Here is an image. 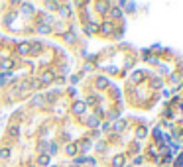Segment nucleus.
<instances>
[{
    "mask_svg": "<svg viewBox=\"0 0 183 167\" xmlns=\"http://www.w3.org/2000/svg\"><path fill=\"white\" fill-rule=\"evenodd\" d=\"M144 79V71H134V75L130 77V83H140Z\"/></svg>",
    "mask_w": 183,
    "mask_h": 167,
    "instance_id": "8",
    "label": "nucleus"
},
{
    "mask_svg": "<svg viewBox=\"0 0 183 167\" xmlns=\"http://www.w3.org/2000/svg\"><path fill=\"white\" fill-rule=\"evenodd\" d=\"M77 148H81V149H83V152H87V149L91 148V142H89V140H83V142H81V144L77 145Z\"/></svg>",
    "mask_w": 183,
    "mask_h": 167,
    "instance_id": "19",
    "label": "nucleus"
},
{
    "mask_svg": "<svg viewBox=\"0 0 183 167\" xmlns=\"http://www.w3.org/2000/svg\"><path fill=\"white\" fill-rule=\"evenodd\" d=\"M177 165H183V155L179 157V161H177Z\"/></svg>",
    "mask_w": 183,
    "mask_h": 167,
    "instance_id": "33",
    "label": "nucleus"
},
{
    "mask_svg": "<svg viewBox=\"0 0 183 167\" xmlns=\"http://www.w3.org/2000/svg\"><path fill=\"white\" fill-rule=\"evenodd\" d=\"M0 157H2V159H8V157H10V149H8V148H2V149H0Z\"/></svg>",
    "mask_w": 183,
    "mask_h": 167,
    "instance_id": "22",
    "label": "nucleus"
},
{
    "mask_svg": "<svg viewBox=\"0 0 183 167\" xmlns=\"http://www.w3.org/2000/svg\"><path fill=\"white\" fill-rule=\"evenodd\" d=\"M59 12H61V16H69V12H71V10H69V6H61V10H59Z\"/></svg>",
    "mask_w": 183,
    "mask_h": 167,
    "instance_id": "27",
    "label": "nucleus"
},
{
    "mask_svg": "<svg viewBox=\"0 0 183 167\" xmlns=\"http://www.w3.org/2000/svg\"><path fill=\"white\" fill-rule=\"evenodd\" d=\"M37 31H40L41 35H47V34H51V28H49V24H40Z\"/></svg>",
    "mask_w": 183,
    "mask_h": 167,
    "instance_id": "9",
    "label": "nucleus"
},
{
    "mask_svg": "<svg viewBox=\"0 0 183 167\" xmlns=\"http://www.w3.org/2000/svg\"><path fill=\"white\" fill-rule=\"evenodd\" d=\"M106 8H109V4H106V2H96V10H99L100 14H104Z\"/></svg>",
    "mask_w": 183,
    "mask_h": 167,
    "instance_id": "16",
    "label": "nucleus"
},
{
    "mask_svg": "<svg viewBox=\"0 0 183 167\" xmlns=\"http://www.w3.org/2000/svg\"><path fill=\"white\" fill-rule=\"evenodd\" d=\"M57 6H59L57 2H47V8H49V10H55Z\"/></svg>",
    "mask_w": 183,
    "mask_h": 167,
    "instance_id": "32",
    "label": "nucleus"
},
{
    "mask_svg": "<svg viewBox=\"0 0 183 167\" xmlns=\"http://www.w3.org/2000/svg\"><path fill=\"white\" fill-rule=\"evenodd\" d=\"M95 102H96V96H89V98H87V102H85V104H95Z\"/></svg>",
    "mask_w": 183,
    "mask_h": 167,
    "instance_id": "31",
    "label": "nucleus"
},
{
    "mask_svg": "<svg viewBox=\"0 0 183 167\" xmlns=\"http://www.w3.org/2000/svg\"><path fill=\"white\" fill-rule=\"evenodd\" d=\"M124 161H126V157L122 153H118V155H114V159H112V165L114 167H124Z\"/></svg>",
    "mask_w": 183,
    "mask_h": 167,
    "instance_id": "4",
    "label": "nucleus"
},
{
    "mask_svg": "<svg viewBox=\"0 0 183 167\" xmlns=\"http://www.w3.org/2000/svg\"><path fill=\"white\" fill-rule=\"evenodd\" d=\"M22 12H24V14H32V12H34L32 4H26V2H24V4H22Z\"/></svg>",
    "mask_w": 183,
    "mask_h": 167,
    "instance_id": "21",
    "label": "nucleus"
},
{
    "mask_svg": "<svg viewBox=\"0 0 183 167\" xmlns=\"http://www.w3.org/2000/svg\"><path fill=\"white\" fill-rule=\"evenodd\" d=\"M150 155H152L154 159H158V148H155V145H152V148H150Z\"/></svg>",
    "mask_w": 183,
    "mask_h": 167,
    "instance_id": "25",
    "label": "nucleus"
},
{
    "mask_svg": "<svg viewBox=\"0 0 183 167\" xmlns=\"http://www.w3.org/2000/svg\"><path fill=\"white\" fill-rule=\"evenodd\" d=\"M77 144H67V149H65V152H67V155H71V157H73V155H77Z\"/></svg>",
    "mask_w": 183,
    "mask_h": 167,
    "instance_id": "10",
    "label": "nucleus"
},
{
    "mask_svg": "<svg viewBox=\"0 0 183 167\" xmlns=\"http://www.w3.org/2000/svg\"><path fill=\"white\" fill-rule=\"evenodd\" d=\"M124 128H126V120H116V122H114V134L122 132Z\"/></svg>",
    "mask_w": 183,
    "mask_h": 167,
    "instance_id": "7",
    "label": "nucleus"
},
{
    "mask_svg": "<svg viewBox=\"0 0 183 167\" xmlns=\"http://www.w3.org/2000/svg\"><path fill=\"white\" fill-rule=\"evenodd\" d=\"M154 138L158 140V142L161 140V130H160V128H155V130H154Z\"/></svg>",
    "mask_w": 183,
    "mask_h": 167,
    "instance_id": "28",
    "label": "nucleus"
},
{
    "mask_svg": "<svg viewBox=\"0 0 183 167\" xmlns=\"http://www.w3.org/2000/svg\"><path fill=\"white\" fill-rule=\"evenodd\" d=\"M41 49V44H32V49H30V53H37Z\"/></svg>",
    "mask_w": 183,
    "mask_h": 167,
    "instance_id": "24",
    "label": "nucleus"
},
{
    "mask_svg": "<svg viewBox=\"0 0 183 167\" xmlns=\"http://www.w3.org/2000/svg\"><path fill=\"white\" fill-rule=\"evenodd\" d=\"M53 153H57V144H49V145H47V155H53Z\"/></svg>",
    "mask_w": 183,
    "mask_h": 167,
    "instance_id": "20",
    "label": "nucleus"
},
{
    "mask_svg": "<svg viewBox=\"0 0 183 167\" xmlns=\"http://www.w3.org/2000/svg\"><path fill=\"white\" fill-rule=\"evenodd\" d=\"M112 31H114V24L112 22H103L100 24V34L103 35H110Z\"/></svg>",
    "mask_w": 183,
    "mask_h": 167,
    "instance_id": "1",
    "label": "nucleus"
},
{
    "mask_svg": "<svg viewBox=\"0 0 183 167\" xmlns=\"http://www.w3.org/2000/svg\"><path fill=\"white\" fill-rule=\"evenodd\" d=\"M30 49H32L30 41H20V44H18V53H20V55H28Z\"/></svg>",
    "mask_w": 183,
    "mask_h": 167,
    "instance_id": "2",
    "label": "nucleus"
},
{
    "mask_svg": "<svg viewBox=\"0 0 183 167\" xmlns=\"http://www.w3.org/2000/svg\"><path fill=\"white\" fill-rule=\"evenodd\" d=\"M0 65H2V69L10 71V69L14 67V61H12V59H2V63H0Z\"/></svg>",
    "mask_w": 183,
    "mask_h": 167,
    "instance_id": "13",
    "label": "nucleus"
},
{
    "mask_svg": "<svg viewBox=\"0 0 183 167\" xmlns=\"http://www.w3.org/2000/svg\"><path fill=\"white\" fill-rule=\"evenodd\" d=\"M65 40H67V41H75V34H73V31H69V34H65Z\"/></svg>",
    "mask_w": 183,
    "mask_h": 167,
    "instance_id": "29",
    "label": "nucleus"
},
{
    "mask_svg": "<svg viewBox=\"0 0 183 167\" xmlns=\"http://www.w3.org/2000/svg\"><path fill=\"white\" fill-rule=\"evenodd\" d=\"M96 149H100V152H104V149H106V144H104V142H99V144H96Z\"/></svg>",
    "mask_w": 183,
    "mask_h": 167,
    "instance_id": "30",
    "label": "nucleus"
},
{
    "mask_svg": "<svg viewBox=\"0 0 183 167\" xmlns=\"http://www.w3.org/2000/svg\"><path fill=\"white\" fill-rule=\"evenodd\" d=\"M160 87H161V79H158V77L152 79V89H160Z\"/></svg>",
    "mask_w": 183,
    "mask_h": 167,
    "instance_id": "23",
    "label": "nucleus"
},
{
    "mask_svg": "<svg viewBox=\"0 0 183 167\" xmlns=\"http://www.w3.org/2000/svg\"><path fill=\"white\" fill-rule=\"evenodd\" d=\"M20 134V128H16V126H12V128H8V136L10 138H16Z\"/></svg>",
    "mask_w": 183,
    "mask_h": 167,
    "instance_id": "17",
    "label": "nucleus"
},
{
    "mask_svg": "<svg viewBox=\"0 0 183 167\" xmlns=\"http://www.w3.org/2000/svg\"><path fill=\"white\" fill-rule=\"evenodd\" d=\"M14 18H16V12H14V14H10V16H6L4 24H6V26H8V24H12V22H14Z\"/></svg>",
    "mask_w": 183,
    "mask_h": 167,
    "instance_id": "26",
    "label": "nucleus"
},
{
    "mask_svg": "<svg viewBox=\"0 0 183 167\" xmlns=\"http://www.w3.org/2000/svg\"><path fill=\"white\" fill-rule=\"evenodd\" d=\"M110 16H112L114 20H118V18L122 16V10L118 8V6H112V8H110Z\"/></svg>",
    "mask_w": 183,
    "mask_h": 167,
    "instance_id": "12",
    "label": "nucleus"
},
{
    "mask_svg": "<svg viewBox=\"0 0 183 167\" xmlns=\"http://www.w3.org/2000/svg\"><path fill=\"white\" fill-rule=\"evenodd\" d=\"M99 124H100V120H99V116H89V120H87V126L89 128H99Z\"/></svg>",
    "mask_w": 183,
    "mask_h": 167,
    "instance_id": "5",
    "label": "nucleus"
},
{
    "mask_svg": "<svg viewBox=\"0 0 183 167\" xmlns=\"http://www.w3.org/2000/svg\"><path fill=\"white\" fill-rule=\"evenodd\" d=\"M146 136H148V130H146L144 126H140L138 130H136V138H138V140H144Z\"/></svg>",
    "mask_w": 183,
    "mask_h": 167,
    "instance_id": "11",
    "label": "nucleus"
},
{
    "mask_svg": "<svg viewBox=\"0 0 183 167\" xmlns=\"http://www.w3.org/2000/svg\"><path fill=\"white\" fill-rule=\"evenodd\" d=\"M96 30H99V28H96V24H89L87 28H85V31H87V34H91V35L96 34Z\"/></svg>",
    "mask_w": 183,
    "mask_h": 167,
    "instance_id": "18",
    "label": "nucleus"
},
{
    "mask_svg": "<svg viewBox=\"0 0 183 167\" xmlns=\"http://www.w3.org/2000/svg\"><path fill=\"white\" fill-rule=\"evenodd\" d=\"M37 163H40V165H49V155H47V153H44V155H40V157H37Z\"/></svg>",
    "mask_w": 183,
    "mask_h": 167,
    "instance_id": "14",
    "label": "nucleus"
},
{
    "mask_svg": "<svg viewBox=\"0 0 183 167\" xmlns=\"http://www.w3.org/2000/svg\"><path fill=\"white\" fill-rule=\"evenodd\" d=\"M96 87H99V89H106V87H109V81H106L104 77H99V79H96Z\"/></svg>",
    "mask_w": 183,
    "mask_h": 167,
    "instance_id": "15",
    "label": "nucleus"
},
{
    "mask_svg": "<svg viewBox=\"0 0 183 167\" xmlns=\"http://www.w3.org/2000/svg\"><path fill=\"white\" fill-rule=\"evenodd\" d=\"M53 79H55V75H53V71H45L44 75H41V83H51Z\"/></svg>",
    "mask_w": 183,
    "mask_h": 167,
    "instance_id": "6",
    "label": "nucleus"
},
{
    "mask_svg": "<svg viewBox=\"0 0 183 167\" xmlns=\"http://www.w3.org/2000/svg\"><path fill=\"white\" fill-rule=\"evenodd\" d=\"M85 110H87V104H85L83 100H77V102L73 104V112H75L77 116H81V114H83Z\"/></svg>",
    "mask_w": 183,
    "mask_h": 167,
    "instance_id": "3",
    "label": "nucleus"
}]
</instances>
